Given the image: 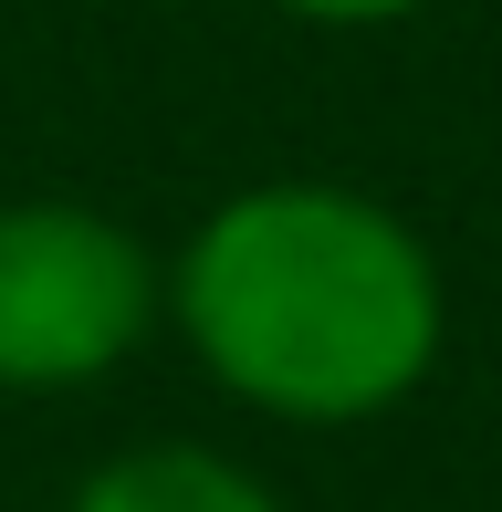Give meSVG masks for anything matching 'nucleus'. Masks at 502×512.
<instances>
[{
    "label": "nucleus",
    "mask_w": 502,
    "mask_h": 512,
    "mask_svg": "<svg viewBox=\"0 0 502 512\" xmlns=\"http://www.w3.org/2000/svg\"><path fill=\"white\" fill-rule=\"evenodd\" d=\"M272 11L304 32H387V21H419L429 0H272Z\"/></svg>",
    "instance_id": "nucleus-4"
},
{
    "label": "nucleus",
    "mask_w": 502,
    "mask_h": 512,
    "mask_svg": "<svg viewBox=\"0 0 502 512\" xmlns=\"http://www.w3.org/2000/svg\"><path fill=\"white\" fill-rule=\"evenodd\" d=\"M168 314V262L84 199L0 209V398H74L116 377Z\"/></svg>",
    "instance_id": "nucleus-2"
},
{
    "label": "nucleus",
    "mask_w": 502,
    "mask_h": 512,
    "mask_svg": "<svg viewBox=\"0 0 502 512\" xmlns=\"http://www.w3.org/2000/svg\"><path fill=\"white\" fill-rule=\"evenodd\" d=\"M63 512H283L262 471H241L231 450H199V439H147V450H116L74 481Z\"/></svg>",
    "instance_id": "nucleus-3"
},
{
    "label": "nucleus",
    "mask_w": 502,
    "mask_h": 512,
    "mask_svg": "<svg viewBox=\"0 0 502 512\" xmlns=\"http://www.w3.org/2000/svg\"><path fill=\"white\" fill-rule=\"evenodd\" d=\"M168 314L199 377L283 429H367L419 398L450 345L429 241L346 178L231 189L178 241Z\"/></svg>",
    "instance_id": "nucleus-1"
}]
</instances>
